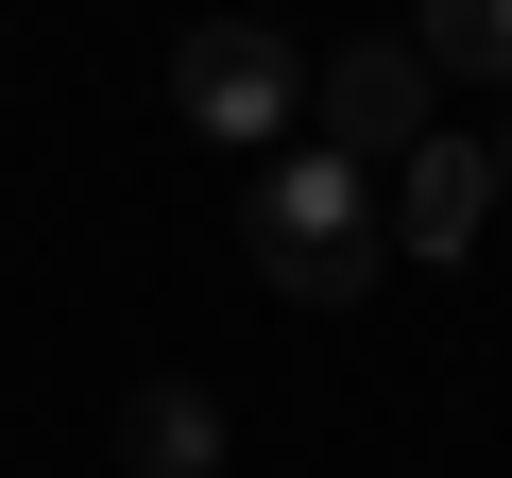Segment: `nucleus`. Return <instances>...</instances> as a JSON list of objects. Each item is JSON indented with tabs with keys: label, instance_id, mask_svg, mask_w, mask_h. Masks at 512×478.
<instances>
[{
	"label": "nucleus",
	"instance_id": "nucleus-1",
	"mask_svg": "<svg viewBox=\"0 0 512 478\" xmlns=\"http://www.w3.org/2000/svg\"><path fill=\"white\" fill-rule=\"evenodd\" d=\"M239 257L274 274L291 308H342V291H376V257H393V222H376V171H359V154H325V137L256 154V205H239Z\"/></svg>",
	"mask_w": 512,
	"mask_h": 478
},
{
	"label": "nucleus",
	"instance_id": "nucleus-2",
	"mask_svg": "<svg viewBox=\"0 0 512 478\" xmlns=\"http://www.w3.org/2000/svg\"><path fill=\"white\" fill-rule=\"evenodd\" d=\"M171 103H188V137L256 154V137H291L308 69H291V35H274V18H188V52H171Z\"/></svg>",
	"mask_w": 512,
	"mask_h": 478
},
{
	"label": "nucleus",
	"instance_id": "nucleus-3",
	"mask_svg": "<svg viewBox=\"0 0 512 478\" xmlns=\"http://www.w3.org/2000/svg\"><path fill=\"white\" fill-rule=\"evenodd\" d=\"M308 103H325V154H359V171H376V154H410V137H427V52H410V35H342V52L308 69Z\"/></svg>",
	"mask_w": 512,
	"mask_h": 478
},
{
	"label": "nucleus",
	"instance_id": "nucleus-4",
	"mask_svg": "<svg viewBox=\"0 0 512 478\" xmlns=\"http://www.w3.org/2000/svg\"><path fill=\"white\" fill-rule=\"evenodd\" d=\"M376 222L410 239V257H478V222H495V137H410Z\"/></svg>",
	"mask_w": 512,
	"mask_h": 478
},
{
	"label": "nucleus",
	"instance_id": "nucleus-5",
	"mask_svg": "<svg viewBox=\"0 0 512 478\" xmlns=\"http://www.w3.org/2000/svg\"><path fill=\"white\" fill-rule=\"evenodd\" d=\"M120 461L137 478H222V393L205 376H137L120 393Z\"/></svg>",
	"mask_w": 512,
	"mask_h": 478
},
{
	"label": "nucleus",
	"instance_id": "nucleus-6",
	"mask_svg": "<svg viewBox=\"0 0 512 478\" xmlns=\"http://www.w3.org/2000/svg\"><path fill=\"white\" fill-rule=\"evenodd\" d=\"M410 52H427V86L461 69V86H512V0H410Z\"/></svg>",
	"mask_w": 512,
	"mask_h": 478
},
{
	"label": "nucleus",
	"instance_id": "nucleus-7",
	"mask_svg": "<svg viewBox=\"0 0 512 478\" xmlns=\"http://www.w3.org/2000/svg\"><path fill=\"white\" fill-rule=\"evenodd\" d=\"M495 205H512V137H495Z\"/></svg>",
	"mask_w": 512,
	"mask_h": 478
},
{
	"label": "nucleus",
	"instance_id": "nucleus-8",
	"mask_svg": "<svg viewBox=\"0 0 512 478\" xmlns=\"http://www.w3.org/2000/svg\"><path fill=\"white\" fill-rule=\"evenodd\" d=\"M239 18H256V0H239Z\"/></svg>",
	"mask_w": 512,
	"mask_h": 478
}]
</instances>
